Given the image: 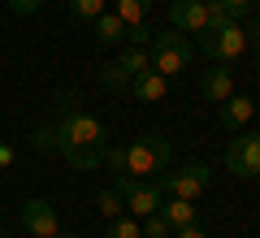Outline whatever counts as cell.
I'll return each instance as SVG.
<instances>
[{
  "label": "cell",
  "mask_w": 260,
  "mask_h": 238,
  "mask_svg": "<svg viewBox=\"0 0 260 238\" xmlns=\"http://www.w3.org/2000/svg\"><path fill=\"white\" fill-rule=\"evenodd\" d=\"M35 147L39 152H56L65 156L74 169H83V174H91V169L104 165V147H109V130H104L100 117H91V113L74 109V104L61 95V104H56V121L52 126H35Z\"/></svg>",
  "instance_id": "obj_1"
},
{
  "label": "cell",
  "mask_w": 260,
  "mask_h": 238,
  "mask_svg": "<svg viewBox=\"0 0 260 238\" xmlns=\"http://www.w3.org/2000/svg\"><path fill=\"white\" fill-rule=\"evenodd\" d=\"M169 160H174V143L165 134H143L126 143V169L130 178H148V174H165Z\"/></svg>",
  "instance_id": "obj_2"
},
{
  "label": "cell",
  "mask_w": 260,
  "mask_h": 238,
  "mask_svg": "<svg viewBox=\"0 0 260 238\" xmlns=\"http://www.w3.org/2000/svg\"><path fill=\"white\" fill-rule=\"evenodd\" d=\"M148 52H152V70L165 74V78H178V74L191 65V44H186L182 30H156L152 44H148Z\"/></svg>",
  "instance_id": "obj_3"
},
{
  "label": "cell",
  "mask_w": 260,
  "mask_h": 238,
  "mask_svg": "<svg viewBox=\"0 0 260 238\" xmlns=\"http://www.w3.org/2000/svg\"><path fill=\"white\" fill-rule=\"evenodd\" d=\"M113 191L121 195V203H126L130 217H152V212H160V203H165V195H160L156 182H148V178H130V174H113Z\"/></svg>",
  "instance_id": "obj_4"
},
{
  "label": "cell",
  "mask_w": 260,
  "mask_h": 238,
  "mask_svg": "<svg viewBox=\"0 0 260 238\" xmlns=\"http://www.w3.org/2000/svg\"><path fill=\"white\" fill-rule=\"evenodd\" d=\"M200 52L208 56V61H239L243 52H247V26L243 22H230V26H217V30H204L200 35Z\"/></svg>",
  "instance_id": "obj_5"
},
{
  "label": "cell",
  "mask_w": 260,
  "mask_h": 238,
  "mask_svg": "<svg viewBox=\"0 0 260 238\" xmlns=\"http://www.w3.org/2000/svg\"><path fill=\"white\" fill-rule=\"evenodd\" d=\"M208 182H213V169L208 165H182V169H174V174H160V195H174V199H204V191H208Z\"/></svg>",
  "instance_id": "obj_6"
},
{
  "label": "cell",
  "mask_w": 260,
  "mask_h": 238,
  "mask_svg": "<svg viewBox=\"0 0 260 238\" xmlns=\"http://www.w3.org/2000/svg\"><path fill=\"white\" fill-rule=\"evenodd\" d=\"M225 169L234 178H260V130H243L225 147Z\"/></svg>",
  "instance_id": "obj_7"
},
{
  "label": "cell",
  "mask_w": 260,
  "mask_h": 238,
  "mask_svg": "<svg viewBox=\"0 0 260 238\" xmlns=\"http://www.w3.org/2000/svg\"><path fill=\"white\" fill-rule=\"evenodd\" d=\"M22 229H26L30 238H52L56 229H61L56 208L48 199H26V203H22Z\"/></svg>",
  "instance_id": "obj_8"
},
{
  "label": "cell",
  "mask_w": 260,
  "mask_h": 238,
  "mask_svg": "<svg viewBox=\"0 0 260 238\" xmlns=\"http://www.w3.org/2000/svg\"><path fill=\"white\" fill-rule=\"evenodd\" d=\"M169 22H174V30H182V35H204L208 30L204 0H174V5H169Z\"/></svg>",
  "instance_id": "obj_9"
},
{
  "label": "cell",
  "mask_w": 260,
  "mask_h": 238,
  "mask_svg": "<svg viewBox=\"0 0 260 238\" xmlns=\"http://www.w3.org/2000/svg\"><path fill=\"white\" fill-rule=\"evenodd\" d=\"M126 91L135 95L139 104H160V100L169 95V78H165V74H156V70H143V74H135V78H130Z\"/></svg>",
  "instance_id": "obj_10"
},
{
  "label": "cell",
  "mask_w": 260,
  "mask_h": 238,
  "mask_svg": "<svg viewBox=\"0 0 260 238\" xmlns=\"http://www.w3.org/2000/svg\"><path fill=\"white\" fill-rule=\"evenodd\" d=\"M251 113H256L251 95H239V91H234L230 100H221V104H217V121H221L225 130H243V126L251 121Z\"/></svg>",
  "instance_id": "obj_11"
},
{
  "label": "cell",
  "mask_w": 260,
  "mask_h": 238,
  "mask_svg": "<svg viewBox=\"0 0 260 238\" xmlns=\"http://www.w3.org/2000/svg\"><path fill=\"white\" fill-rule=\"evenodd\" d=\"M200 91H204V100H213V104L230 100V95H234L230 70H217V61H213V70H204V78H200Z\"/></svg>",
  "instance_id": "obj_12"
},
{
  "label": "cell",
  "mask_w": 260,
  "mask_h": 238,
  "mask_svg": "<svg viewBox=\"0 0 260 238\" xmlns=\"http://www.w3.org/2000/svg\"><path fill=\"white\" fill-rule=\"evenodd\" d=\"M160 217L169 221V229H182V225H195V217H200V208H195L191 199H174V195H169V199L160 203Z\"/></svg>",
  "instance_id": "obj_13"
},
{
  "label": "cell",
  "mask_w": 260,
  "mask_h": 238,
  "mask_svg": "<svg viewBox=\"0 0 260 238\" xmlns=\"http://www.w3.org/2000/svg\"><path fill=\"white\" fill-rule=\"evenodd\" d=\"M95 39L100 44H126V22L117 13H100L95 18Z\"/></svg>",
  "instance_id": "obj_14"
},
{
  "label": "cell",
  "mask_w": 260,
  "mask_h": 238,
  "mask_svg": "<svg viewBox=\"0 0 260 238\" xmlns=\"http://www.w3.org/2000/svg\"><path fill=\"white\" fill-rule=\"evenodd\" d=\"M113 13H117L126 26H139V22H148L152 0H113Z\"/></svg>",
  "instance_id": "obj_15"
},
{
  "label": "cell",
  "mask_w": 260,
  "mask_h": 238,
  "mask_svg": "<svg viewBox=\"0 0 260 238\" xmlns=\"http://www.w3.org/2000/svg\"><path fill=\"white\" fill-rule=\"evenodd\" d=\"M117 65L135 78V74L152 70V52H148V48H130V44H126V48H121V56H117Z\"/></svg>",
  "instance_id": "obj_16"
},
{
  "label": "cell",
  "mask_w": 260,
  "mask_h": 238,
  "mask_svg": "<svg viewBox=\"0 0 260 238\" xmlns=\"http://www.w3.org/2000/svg\"><path fill=\"white\" fill-rule=\"evenodd\" d=\"M104 238H143V225H139V217L121 212V217L109 221V234H104Z\"/></svg>",
  "instance_id": "obj_17"
},
{
  "label": "cell",
  "mask_w": 260,
  "mask_h": 238,
  "mask_svg": "<svg viewBox=\"0 0 260 238\" xmlns=\"http://www.w3.org/2000/svg\"><path fill=\"white\" fill-rule=\"evenodd\" d=\"M65 9L74 22H95L104 13V0H65Z\"/></svg>",
  "instance_id": "obj_18"
},
{
  "label": "cell",
  "mask_w": 260,
  "mask_h": 238,
  "mask_svg": "<svg viewBox=\"0 0 260 238\" xmlns=\"http://www.w3.org/2000/svg\"><path fill=\"white\" fill-rule=\"evenodd\" d=\"M100 87H109V91H126V87H130V74L113 61V65H104V70H100Z\"/></svg>",
  "instance_id": "obj_19"
},
{
  "label": "cell",
  "mask_w": 260,
  "mask_h": 238,
  "mask_svg": "<svg viewBox=\"0 0 260 238\" xmlns=\"http://www.w3.org/2000/svg\"><path fill=\"white\" fill-rule=\"evenodd\" d=\"M95 203H100V212H104V217H109V221L126 212V203H121V195L113 191V186H109V191H100V195H95Z\"/></svg>",
  "instance_id": "obj_20"
},
{
  "label": "cell",
  "mask_w": 260,
  "mask_h": 238,
  "mask_svg": "<svg viewBox=\"0 0 260 238\" xmlns=\"http://www.w3.org/2000/svg\"><path fill=\"white\" fill-rule=\"evenodd\" d=\"M139 225H143V238H169V234H174V229H169V221L160 217V212H152V217H143Z\"/></svg>",
  "instance_id": "obj_21"
},
{
  "label": "cell",
  "mask_w": 260,
  "mask_h": 238,
  "mask_svg": "<svg viewBox=\"0 0 260 238\" xmlns=\"http://www.w3.org/2000/svg\"><path fill=\"white\" fill-rule=\"evenodd\" d=\"M221 5L230 9L234 22H243V18H251V5H256V0H221Z\"/></svg>",
  "instance_id": "obj_22"
},
{
  "label": "cell",
  "mask_w": 260,
  "mask_h": 238,
  "mask_svg": "<svg viewBox=\"0 0 260 238\" xmlns=\"http://www.w3.org/2000/svg\"><path fill=\"white\" fill-rule=\"evenodd\" d=\"M5 5H9L13 13H22V18H26V13H35L39 5H44V0H5Z\"/></svg>",
  "instance_id": "obj_23"
},
{
  "label": "cell",
  "mask_w": 260,
  "mask_h": 238,
  "mask_svg": "<svg viewBox=\"0 0 260 238\" xmlns=\"http://www.w3.org/2000/svg\"><path fill=\"white\" fill-rule=\"evenodd\" d=\"M169 238H208V234H204V229H200V225H182V229H174V234H169Z\"/></svg>",
  "instance_id": "obj_24"
},
{
  "label": "cell",
  "mask_w": 260,
  "mask_h": 238,
  "mask_svg": "<svg viewBox=\"0 0 260 238\" xmlns=\"http://www.w3.org/2000/svg\"><path fill=\"white\" fill-rule=\"evenodd\" d=\"M9 165H13V147L0 143V169H9Z\"/></svg>",
  "instance_id": "obj_25"
},
{
  "label": "cell",
  "mask_w": 260,
  "mask_h": 238,
  "mask_svg": "<svg viewBox=\"0 0 260 238\" xmlns=\"http://www.w3.org/2000/svg\"><path fill=\"white\" fill-rule=\"evenodd\" d=\"M247 35H251V39H260V13L251 18V30H247Z\"/></svg>",
  "instance_id": "obj_26"
},
{
  "label": "cell",
  "mask_w": 260,
  "mask_h": 238,
  "mask_svg": "<svg viewBox=\"0 0 260 238\" xmlns=\"http://www.w3.org/2000/svg\"><path fill=\"white\" fill-rule=\"evenodd\" d=\"M256 65H260V39H256Z\"/></svg>",
  "instance_id": "obj_27"
},
{
  "label": "cell",
  "mask_w": 260,
  "mask_h": 238,
  "mask_svg": "<svg viewBox=\"0 0 260 238\" xmlns=\"http://www.w3.org/2000/svg\"><path fill=\"white\" fill-rule=\"evenodd\" d=\"M52 238H70V234H61V229H56V234H52Z\"/></svg>",
  "instance_id": "obj_28"
},
{
  "label": "cell",
  "mask_w": 260,
  "mask_h": 238,
  "mask_svg": "<svg viewBox=\"0 0 260 238\" xmlns=\"http://www.w3.org/2000/svg\"><path fill=\"white\" fill-rule=\"evenodd\" d=\"M256 83H260V65H256Z\"/></svg>",
  "instance_id": "obj_29"
},
{
  "label": "cell",
  "mask_w": 260,
  "mask_h": 238,
  "mask_svg": "<svg viewBox=\"0 0 260 238\" xmlns=\"http://www.w3.org/2000/svg\"><path fill=\"white\" fill-rule=\"evenodd\" d=\"M0 238H9V234H0Z\"/></svg>",
  "instance_id": "obj_30"
},
{
  "label": "cell",
  "mask_w": 260,
  "mask_h": 238,
  "mask_svg": "<svg viewBox=\"0 0 260 238\" xmlns=\"http://www.w3.org/2000/svg\"><path fill=\"white\" fill-rule=\"evenodd\" d=\"M256 9H260V0H256Z\"/></svg>",
  "instance_id": "obj_31"
},
{
  "label": "cell",
  "mask_w": 260,
  "mask_h": 238,
  "mask_svg": "<svg viewBox=\"0 0 260 238\" xmlns=\"http://www.w3.org/2000/svg\"><path fill=\"white\" fill-rule=\"evenodd\" d=\"M0 5H5V0H0Z\"/></svg>",
  "instance_id": "obj_32"
}]
</instances>
